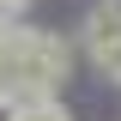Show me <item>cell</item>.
I'll return each instance as SVG.
<instances>
[{
	"label": "cell",
	"mask_w": 121,
	"mask_h": 121,
	"mask_svg": "<svg viewBox=\"0 0 121 121\" xmlns=\"http://www.w3.org/2000/svg\"><path fill=\"white\" fill-rule=\"evenodd\" d=\"M67 73V43L48 30H12L0 24V103H30L48 97Z\"/></svg>",
	"instance_id": "6da1fadb"
},
{
	"label": "cell",
	"mask_w": 121,
	"mask_h": 121,
	"mask_svg": "<svg viewBox=\"0 0 121 121\" xmlns=\"http://www.w3.org/2000/svg\"><path fill=\"white\" fill-rule=\"evenodd\" d=\"M85 48L97 60V73L121 85V0H97L85 18Z\"/></svg>",
	"instance_id": "7a4b0ae2"
},
{
	"label": "cell",
	"mask_w": 121,
	"mask_h": 121,
	"mask_svg": "<svg viewBox=\"0 0 121 121\" xmlns=\"http://www.w3.org/2000/svg\"><path fill=\"white\" fill-rule=\"evenodd\" d=\"M6 121H73V115H67L55 97H30V103H12V115H6Z\"/></svg>",
	"instance_id": "3957f363"
}]
</instances>
